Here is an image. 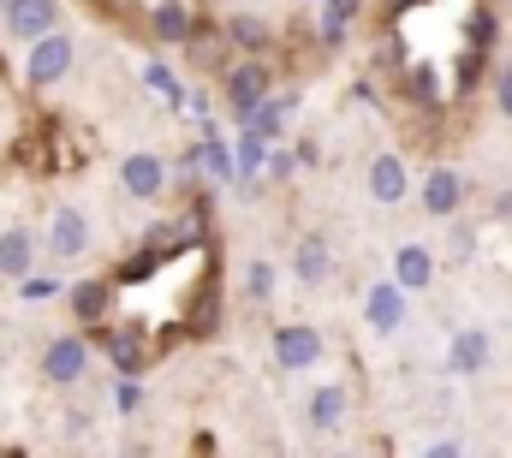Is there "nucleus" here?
Wrapping results in <instances>:
<instances>
[{
  "label": "nucleus",
  "mask_w": 512,
  "mask_h": 458,
  "mask_svg": "<svg viewBox=\"0 0 512 458\" xmlns=\"http://www.w3.org/2000/svg\"><path fill=\"white\" fill-rule=\"evenodd\" d=\"M90 375V340L84 334H60L42 345V381L48 387H78Z\"/></svg>",
  "instance_id": "obj_5"
},
{
  "label": "nucleus",
  "mask_w": 512,
  "mask_h": 458,
  "mask_svg": "<svg viewBox=\"0 0 512 458\" xmlns=\"http://www.w3.org/2000/svg\"><path fill=\"white\" fill-rule=\"evenodd\" d=\"M364 322H370L376 334H399V328H405V286H399V280H376V286L364 292Z\"/></svg>",
  "instance_id": "obj_8"
},
{
  "label": "nucleus",
  "mask_w": 512,
  "mask_h": 458,
  "mask_svg": "<svg viewBox=\"0 0 512 458\" xmlns=\"http://www.w3.org/2000/svg\"><path fill=\"white\" fill-rule=\"evenodd\" d=\"M0 131H6V108H0Z\"/></svg>",
  "instance_id": "obj_30"
},
{
  "label": "nucleus",
  "mask_w": 512,
  "mask_h": 458,
  "mask_svg": "<svg viewBox=\"0 0 512 458\" xmlns=\"http://www.w3.org/2000/svg\"><path fill=\"white\" fill-rule=\"evenodd\" d=\"M274 280H280V274H274V262H262V256H256L251 268H245V298H251V304H268V298H274Z\"/></svg>",
  "instance_id": "obj_20"
},
{
  "label": "nucleus",
  "mask_w": 512,
  "mask_h": 458,
  "mask_svg": "<svg viewBox=\"0 0 512 458\" xmlns=\"http://www.w3.org/2000/svg\"><path fill=\"white\" fill-rule=\"evenodd\" d=\"M155 36H161V42H173V48H179V42H191V36H197L191 6H185V0H161V6H155Z\"/></svg>",
  "instance_id": "obj_16"
},
{
  "label": "nucleus",
  "mask_w": 512,
  "mask_h": 458,
  "mask_svg": "<svg viewBox=\"0 0 512 458\" xmlns=\"http://www.w3.org/2000/svg\"><path fill=\"white\" fill-rule=\"evenodd\" d=\"M143 84H149V90H155L161 102H173V108H185V90H179V78H173V72H167L161 60H149V66H143Z\"/></svg>",
  "instance_id": "obj_18"
},
{
  "label": "nucleus",
  "mask_w": 512,
  "mask_h": 458,
  "mask_svg": "<svg viewBox=\"0 0 512 458\" xmlns=\"http://www.w3.org/2000/svg\"><path fill=\"white\" fill-rule=\"evenodd\" d=\"M459 209H465V179H459L453 167H429V173H423V215L447 221V215H459Z\"/></svg>",
  "instance_id": "obj_9"
},
{
  "label": "nucleus",
  "mask_w": 512,
  "mask_h": 458,
  "mask_svg": "<svg viewBox=\"0 0 512 458\" xmlns=\"http://www.w3.org/2000/svg\"><path fill=\"white\" fill-rule=\"evenodd\" d=\"M447 369L465 375V381L483 375V369H489V328H459L453 345H447Z\"/></svg>",
  "instance_id": "obj_11"
},
{
  "label": "nucleus",
  "mask_w": 512,
  "mask_h": 458,
  "mask_svg": "<svg viewBox=\"0 0 512 458\" xmlns=\"http://www.w3.org/2000/svg\"><path fill=\"white\" fill-rule=\"evenodd\" d=\"M417 458H465V447L459 441H435V447H423Z\"/></svg>",
  "instance_id": "obj_27"
},
{
  "label": "nucleus",
  "mask_w": 512,
  "mask_h": 458,
  "mask_svg": "<svg viewBox=\"0 0 512 458\" xmlns=\"http://www.w3.org/2000/svg\"><path fill=\"white\" fill-rule=\"evenodd\" d=\"M120 191H126L131 203H155L167 191V161L155 149H131L126 161H120Z\"/></svg>",
  "instance_id": "obj_7"
},
{
  "label": "nucleus",
  "mask_w": 512,
  "mask_h": 458,
  "mask_svg": "<svg viewBox=\"0 0 512 458\" xmlns=\"http://www.w3.org/2000/svg\"><path fill=\"white\" fill-rule=\"evenodd\" d=\"M471 36H477L471 48H495V18H489V12H477V18H471Z\"/></svg>",
  "instance_id": "obj_24"
},
{
  "label": "nucleus",
  "mask_w": 512,
  "mask_h": 458,
  "mask_svg": "<svg viewBox=\"0 0 512 458\" xmlns=\"http://www.w3.org/2000/svg\"><path fill=\"white\" fill-rule=\"evenodd\" d=\"M30 268H36V232L6 227L0 232V280H30Z\"/></svg>",
  "instance_id": "obj_12"
},
{
  "label": "nucleus",
  "mask_w": 512,
  "mask_h": 458,
  "mask_svg": "<svg viewBox=\"0 0 512 458\" xmlns=\"http://www.w3.org/2000/svg\"><path fill=\"white\" fill-rule=\"evenodd\" d=\"M274 363L286 369V375H298V369H316L322 357H328V340H322V328H310V322H286V328H274Z\"/></svg>",
  "instance_id": "obj_4"
},
{
  "label": "nucleus",
  "mask_w": 512,
  "mask_h": 458,
  "mask_svg": "<svg viewBox=\"0 0 512 458\" xmlns=\"http://www.w3.org/2000/svg\"><path fill=\"white\" fill-rule=\"evenodd\" d=\"M405 191H411L405 161H399V155H376V161H370V203L393 209V203H405Z\"/></svg>",
  "instance_id": "obj_13"
},
{
  "label": "nucleus",
  "mask_w": 512,
  "mask_h": 458,
  "mask_svg": "<svg viewBox=\"0 0 512 458\" xmlns=\"http://www.w3.org/2000/svg\"><path fill=\"white\" fill-rule=\"evenodd\" d=\"M495 90H501V114L512 119V66H501V72H495Z\"/></svg>",
  "instance_id": "obj_26"
},
{
  "label": "nucleus",
  "mask_w": 512,
  "mask_h": 458,
  "mask_svg": "<svg viewBox=\"0 0 512 458\" xmlns=\"http://www.w3.org/2000/svg\"><path fill=\"white\" fill-rule=\"evenodd\" d=\"M114 363H120L126 375H137V363H143V345H137V334H114Z\"/></svg>",
  "instance_id": "obj_22"
},
{
  "label": "nucleus",
  "mask_w": 512,
  "mask_h": 458,
  "mask_svg": "<svg viewBox=\"0 0 512 458\" xmlns=\"http://www.w3.org/2000/svg\"><path fill=\"white\" fill-rule=\"evenodd\" d=\"M292 108H298V96H268V102H262V108L251 114V125H245V131H256L262 143H274V137H280V125H286V114H292Z\"/></svg>",
  "instance_id": "obj_17"
},
{
  "label": "nucleus",
  "mask_w": 512,
  "mask_h": 458,
  "mask_svg": "<svg viewBox=\"0 0 512 458\" xmlns=\"http://www.w3.org/2000/svg\"><path fill=\"white\" fill-rule=\"evenodd\" d=\"M90 244H96V227H90V215H84L78 203H60V209L48 215V227H42L48 262H84Z\"/></svg>",
  "instance_id": "obj_2"
},
{
  "label": "nucleus",
  "mask_w": 512,
  "mask_h": 458,
  "mask_svg": "<svg viewBox=\"0 0 512 458\" xmlns=\"http://www.w3.org/2000/svg\"><path fill=\"white\" fill-rule=\"evenodd\" d=\"M364 12V0H322V24H352Z\"/></svg>",
  "instance_id": "obj_23"
},
{
  "label": "nucleus",
  "mask_w": 512,
  "mask_h": 458,
  "mask_svg": "<svg viewBox=\"0 0 512 458\" xmlns=\"http://www.w3.org/2000/svg\"><path fill=\"white\" fill-rule=\"evenodd\" d=\"M227 42H239V48H268V24H262V18H245V12H239V18H227Z\"/></svg>",
  "instance_id": "obj_19"
},
{
  "label": "nucleus",
  "mask_w": 512,
  "mask_h": 458,
  "mask_svg": "<svg viewBox=\"0 0 512 458\" xmlns=\"http://www.w3.org/2000/svg\"><path fill=\"white\" fill-rule=\"evenodd\" d=\"M72 304H78V316H102V310H108V286H102V280H96V286H78Z\"/></svg>",
  "instance_id": "obj_21"
},
{
  "label": "nucleus",
  "mask_w": 512,
  "mask_h": 458,
  "mask_svg": "<svg viewBox=\"0 0 512 458\" xmlns=\"http://www.w3.org/2000/svg\"><path fill=\"white\" fill-rule=\"evenodd\" d=\"M72 66H78V36L72 30H48L24 48V84L30 90H54Z\"/></svg>",
  "instance_id": "obj_1"
},
{
  "label": "nucleus",
  "mask_w": 512,
  "mask_h": 458,
  "mask_svg": "<svg viewBox=\"0 0 512 458\" xmlns=\"http://www.w3.org/2000/svg\"><path fill=\"white\" fill-rule=\"evenodd\" d=\"M393 280H399L405 292H423V286L435 280V256H429L423 244H399V250H393Z\"/></svg>",
  "instance_id": "obj_15"
},
{
  "label": "nucleus",
  "mask_w": 512,
  "mask_h": 458,
  "mask_svg": "<svg viewBox=\"0 0 512 458\" xmlns=\"http://www.w3.org/2000/svg\"><path fill=\"white\" fill-rule=\"evenodd\" d=\"M346 405H352L346 381H328V387H316V393H310V429H316V435H334V429L346 423Z\"/></svg>",
  "instance_id": "obj_14"
},
{
  "label": "nucleus",
  "mask_w": 512,
  "mask_h": 458,
  "mask_svg": "<svg viewBox=\"0 0 512 458\" xmlns=\"http://www.w3.org/2000/svg\"><path fill=\"white\" fill-rule=\"evenodd\" d=\"M292 274L304 286H322L334 274V250H328V232H298V250H292Z\"/></svg>",
  "instance_id": "obj_10"
},
{
  "label": "nucleus",
  "mask_w": 512,
  "mask_h": 458,
  "mask_svg": "<svg viewBox=\"0 0 512 458\" xmlns=\"http://www.w3.org/2000/svg\"><path fill=\"white\" fill-rule=\"evenodd\" d=\"M268 84H274L268 60H239V66H227V78H221V90H227V114L239 119V125H251V114L268 102Z\"/></svg>",
  "instance_id": "obj_3"
},
{
  "label": "nucleus",
  "mask_w": 512,
  "mask_h": 458,
  "mask_svg": "<svg viewBox=\"0 0 512 458\" xmlns=\"http://www.w3.org/2000/svg\"><path fill=\"white\" fill-rule=\"evenodd\" d=\"M292 167H298V161H292L286 149H268V179H292Z\"/></svg>",
  "instance_id": "obj_25"
},
{
  "label": "nucleus",
  "mask_w": 512,
  "mask_h": 458,
  "mask_svg": "<svg viewBox=\"0 0 512 458\" xmlns=\"http://www.w3.org/2000/svg\"><path fill=\"white\" fill-rule=\"evenodd\" d=\"M0 24H6V36L12 42H36V36H48V30H60V0H0Z\"/></svg>",
  "instance_id": "obj_6"
},
{
  "label": "nucleus",
  "mask_w": 512,
  "mask_h": 458,
  "mask_svg": "<svg viewBox=\"0 0 512 458\" xmlns=\"http://www.w3.org/2000/svg\"><path fill=\"white\" fill-rule=\"evenodd\" d=\"M54 292H60L54 280H24V298H54Z\"/></svg>",
  "instance_id": "obj_28"
},
{
  "label": "nucleus",
  "mask_w": 512,
  "mask_h": 458,
  "mask_svg": "<svg viewBox=\"0 0 512 458\" xmlns=\"http://www.w3.org/2000/svg\"><path fill=\"white\" fill-rule=\"evenodd\" d=\"M137 405H143V393H137V381H126L120 387V411H137Z\"/></svg>",
  "instance_id": "obj_29"
}]
</instances>
